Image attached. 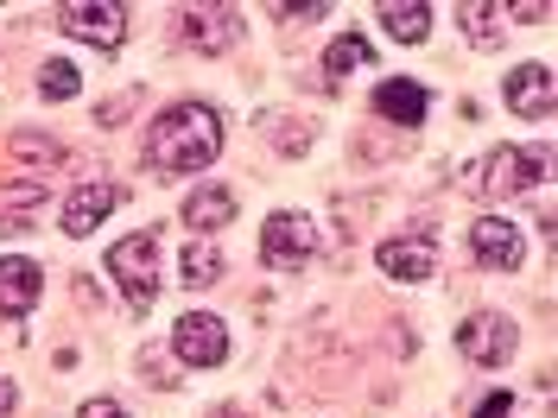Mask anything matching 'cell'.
<instances>
[{
    "instance_id": "obj_1",
    "label": "cell",
    "mask_w": 558,
    "mask_h": 418,
    "mask_svg": "<svg viewBox=\"0 0 558 418\" xmlns=\"http://www.w3.org/2000/svg\"><path fill=\"white\" fill-rule=\"evenodd\" d=\"M216 152H222V114L204 108V102H184V108H172V114H159L153 134H146V165L159 177L204 172Z\"/></svg>"
},
{
    "instance_id": "obj_2",
    "label": "cell",
    "mask_w": 558,
    "mask_h": 418,
    "mask_svg": "<svg viewBox=\"0 0 558 418\" xmlns=\"http://www.w3.org/2000/svg\"><path fill=\"white\" fill-rule=\"evenodd\" d=\"M108 273H114V285L128 292V311L146 317L153 292H159V235L140 229V235H128V242H114L108 247Z\"/></svg>"
},
{
    "instance_id": "obj_3",
    "label": "cell",
    "mask_w": 558,
    "mask_h": 418,
    "mask_svg": "<svg viewBox=\"0 0 558 418\" xmlns=\"http://www.w3.org/2000/svg\"><path fill=\"white\" fill-rule=\"evenodd\" d=\"M58 33L76 38V45H96V51H114L128 38V7H114V0H70V7H58Z\"/></svg>"
},
{
    "instance_id": "obj_4",
    "label": "cell",
    "mask_w": 558,
    "mask_h": 418,
    "mask_svg": "<svg viewBox=\"0 0 558 418\" xmlns=\"http://www.w3.org/2000/svg\"><path fill=\"white\" fill-rule=\"evenodd\" d=\"M539 177H546V146H501V152H488L476 190H488V197H521Z\"/></svg>"
},
{
    "instance_id": "obj_5",
    "label": "cell",
    "mask_w": 558,
    "mask_h": 418,
    "mask_svg": "<svg viewBox=\"0 0 558 418\" xmlns=\"http://www.w3.org/2000/svg\"><path fill=\"white\" fill-rule=\"evenodd\" d=\"M317 254V229L312 216H299V209H279L274 222L260 229V260L267 267H305Z\"/></svg>"
},
{
    "instance_id": "obj_6",
    "label": "cell",
    "mask_w": 558,
    "mask_h": 418,
    "mask_svg": "<svg viewBox=\"0 0 558 418\" xmlns=\"http://www.w3.org/2000/svg\"><path fill=\"white\" fill-rule=\"evenodd\" d=\"M172 348H178V361H191V368H216L229 355V330H222V317H209V311H184L172 323Z\"/></svg>"
},
{
    "instance_id": "obj_7",
    "label": "cell",
    "mask_w": 558,
    "mask_h": 418,
    "mask_svg": "<svg viewBox=\"0 0 558 418\" xmlns=\"http://www.w3.org/2000/svg\"><path fill=\"white\" fill-rule=\"evenodd\" d=\"M470 254L483 260L488 273H521L526 242H521V229H514L508 216H483V222L470 229Z\"/></svg>"
},
{
    "instance_id": "obj_8",
    "label": "cell",
    "mask_w": 558,
    "mask_h": 418,
    "mask_svg": "<svg viewBox=\"0 0 558 418\" xmlns=\"http://www.w3.org/2000/svg\"><path fill=\"white\" fill-rule=\"evenodd\" d=\"M178 33L191 51H229L242 38V13L235 7H184L178 13Z\"/></svg>"
},
{
    "instance_id": "obj_9",
    "label": "cell",
    "mask_w": 558,
    "mask_h": 418,
    "mask_svg": "<svg viewBox=\"0 0 558 418\" xmlns=\"http://www.w3.org/2000/svg\"><path fill=\"white\" fill-rule=\"evenodd\" d=\"M457 348H463V361H483V368H501V361L514 355V323H508V317H495V311L470 317V323L457 330Z\"/></svg>"
},
{
    "instance_id": "obj_10",
    "label": "cell",
    "mask_w": 558,
    "mask_h": 418,
    "mask_svg": "<svg viewBox=\"0 0 558 418\" xmlns=\"http://www.w3.org/2000/svg\"><path fill=\"white\" fill-rule=\"evenodd\" d=\"M508 102H514V114H526V121H553V70L546 64L508 70Z\"/></svg>"
},
{
    "instance_id": "obj_11",
    "label": "cell",
    "mask_w": 558,
    "mask_h": 418,
    "mask_svg": "<svg viewBox=\"0 0 558 418\" xmlns=\"http://www.w3.org/2000/svg\"><path fill=\"white\" fill-rule=\"evenodd\" d=\"M375 267H381L387 279H425L432 267H438V254H432V242H425V235H400V242L375 247Z\"/></svg>"
},
{
    "instance_id": "obj_12",
    "label": "cell",
    "mask_w": 558,
    "mask_h": 418,
    "mask_svg": "<svg viewBox=\"0 0 558 418\" xmlns=\"http://www.w3.org/2000/svg\"><path fill=\"white\" fill-rule=\"evenodd\" d=\"M38 292H45L38 260H0V311L7 317H26L38 305Z\"/></svg>"
},
{
    "instance_id": "obj_13",
    "label": "cell",
    "mask_w": 558,
    "mask_h": 418,
    "mask_svg": "<svg viewBox=\"0 0 558 418\" xmlns=\"http://www.w3.org/2000/svg\"><path fill=\"white\" fill-rule=\"evenodd\" d=\"M114 209H121V184H83V190H70V204H64V229L70 235H89Z\"/></svg>"
},
{
    "instance_id": "obj_14",
    "label": "cell",
    "mask_w": 558,
    "mask_h": 418,
    "mask_svg": "<svg viewBox=\"0 0 558 418\" xmlns=\"http://www.w3.org/2000/svg\"><path fill=\"white\" fill-rule=\"evenodd\" d=\"M375 114L393 121V127H418L425 121V89L407 83V76H387L381 89H375Z\"/></svg>"
},
{
    "instance_id": "obj_15",
    "label": "cell",
    "mask_w": 558,
    "mask_h": 418,
    "mask_svg": "<svg viewBox=\"0 0 558 418\" xmlns=\"http://www.w3.org/2000/svg\"><path fill=\"white\" fill-rule=\"evenodd\" d=\"M229 216H235V190H222V184H209V190H191V197H184V222H191L197 235H216Z\"/></svg>"
},
{
    "instance_id": "obj_16",
    "label": "cell",
    "mask_w": 558,
    "mask_h": 418,
    "mask_svg": "<svg viewBox=\"0 0 558 418\" xmlns=\"http://www.w3.org/2000/svg\"><path fill=\"white\" fill-rule=\"evenodd\" d=\"M381 26H387V38H400V45H418V38L432 33V7H407V0H387L381 7Z\"/></svg>"
},
{
    "instance_id": "obj_17",
    "label": "cell",
    "mask_w": 558,
    "mask_h": 418,
    "mask_svg": "<svg viewBox=\"0 0 558 418\" xmlns=\"http://www.w3.org/2000/svg\"><path fill=\"white\" fill-rule=\"evenodd\" d=\"M7 159H13V165H33V172H58V165H64V146L45 139V134H13L7 139Z\"/></svg>"
},
{
    "instance_id": "obj_18",
    "label": "cell",
    "mask_w": 558,
    "mask_h": 418,
    "mask_svg": "<svg viewBox=\"0 0 558 418\" xmlns=\"http://www.w3.org/2000/svg\"><path fill=\"white\" fill-rule=\"evenodd\" d=\"M375 64V45L362 33H343L330 51H324V76H349V70H368Z\"/></svg>"
},
{
    "instance_id": "obj_19",
    "label": "cell",
    "mask_w": 558,
    "mask_h": 418,
    "mask_svg": "<svg viewBox=\"0 0 558 418\" xmlns=\"http://www.w3.org/2000/svg\"><path fill=\"white\" fill-rule=\"evenodd\" d=\"M178 267H184V273H178L184 285H209V279L222 273V254H216L209 242H191V247H184V260H178Z\"/></svg>"
},
{
    "instance_id": "obj_20",
    "label": "cell",
    "mask_w": 558,
    "mask_h": 418,
    "mask_svg": "<svg viewBox=\"0 0 558 418\" xmlns=\"http://www.w3.org/2000/svg\"><path fill=\"white\" fill-rule=\"evenodd\" d=\"M76 89H83L76 64H64V58H58V64H45V76H38V96H51V102H70Z\"/></svg>"
},
{
    "instance_id": "obj_21",
    "label": "cell",
    "mask_w": 558,
    "mask_h": 418,
    "mask_svg": "<svg viewBox=\"0 0 558 418\" xmlns=\"http://www.w3.org/2000/svg\"><path fill=\"white\" fill-rule=\"evenodd\" d=\"M495 20H508V7H463V26H470V38L476 45H495L501 38V26Z\"/></svg>"
},
{
    "instance_id": "obj_22",
    "label": "cell",
    "mask_w": 558,
    "mask_h": 418,
    "mask_svg": "<svg viewBox=\"0 0 558 418\" xmlns=\"http://www.w3.org/2000/svg\"><path fill=\"white\" fill-rule=\"evenodd\" d=\"M514 413V393H488L483 406H476V418H508Z\"/></svg>"
},
{
    "instance_id": "obj_23",
    "label": "cell",
    "mask_w": 558,
    "mask_h": 418,
    "mask_svg": "<svg viewBox=\"0 0 558 418\" xmlns=\"http://www.w3.org/2000/svg\"><path fill=\"white\" fill-rule=\"evenodd\" d=\"M76 418H128V406H114V399H89Z\"/></svg>"
},
{
    "instance_id": "obj_24",
    "label": "cell",
    "mask_w": 558,
    "mask_h": 418,
    "mask_svg": "<svg viewBox=\"0 0 558 418\" xmlns=\"http://www.w3.org/2000/svg\"><path fill=\"white\" fill-rule=\"evenodd\" d=\"M13 399H20V393H13V381H0V418L13 413Z\"/></svg>"
},
{
    "instance_id": "obj_25",
    "label": "cell",
    "mask_w": 558,
    "mask_h": 418,
    "mask_svg": "<svg viewBox=\"0 0 558 418\" xmlns=\"http://www.w3.org/2000/svg\"><path fill=\"white\" fill-rule=\"evenodd\" d=\"M222 418H242V413H222Z\"/></svg>"
}]
</instances>
